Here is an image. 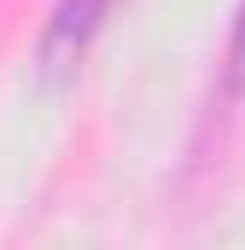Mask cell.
Masks as SVG:
<instances>
[{"instance_id": "cell-1", "label": "cell", "mask_w": 245, "mask_h": 250, "mask_svg": "<svg viewBox=\"0 0 245 250\" xmlns=\"http://www.w3.org/2000/svg\"><path fill=\"white\" fill-rule=\"evenodd\" d=\"M111 6H117V0H59L53 18H47V29H41V64H47L53 76L70 70V64L88 53V41L105 29Z\"/></svg>"}]
</instances>
